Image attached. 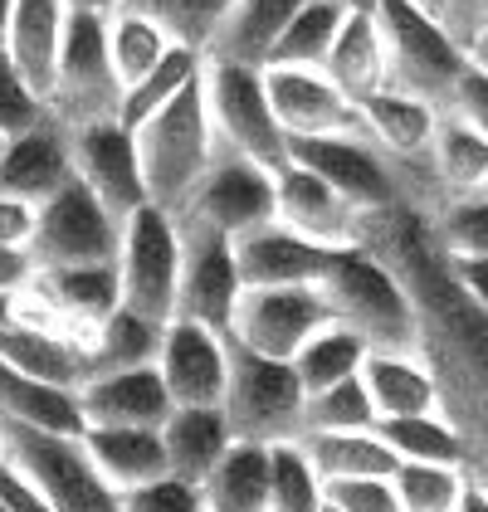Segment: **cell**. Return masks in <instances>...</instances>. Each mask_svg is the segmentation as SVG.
<instances>
[{"mask_svg": "<svg viewBox=\"0 0 488 512\" xmlns=\"http://www.w3.org/2000/svg\"><path fill=\"white\" fill-rule=\"evenodd\" d=\"M362 244L391 259L396 274L406 278L420 317V356L440 381V410L459 434L464 473L488 488V317L464 303L440 244L420 225L410 200L386 215H371Z\"/></svg>", "mask_w": 488, "mask_h": 512, "instance_id": "obj_1", "label": "cell"}, {"mask_svg": "<svg viewBox=\"0 0 488 512\" xmlns=\"http://www.w3.org/2000/svg\"><path fill=\"white\" fill-rule=\"evenodd\" d=\"M323 298L332 322L352 327L366 347H406L420 352V317L406 278L396 274L391 259H381L371 244H347L332 254L323 274Z\"/></svg>", "mask_w": 488, "mask_h": 512, "instance_id": "obj_2", "label": "cell"}, {"mask_svg": "<svg viewBox=\"0 0 488 512\" xmlns=\"http://www.w3.org/2000/svg\"><path fill=\"white\" fill-rule=\"evenodd\" d=\"M132 142H137L147 205H162L166 215H176L181 200L196 191V181L205 176V166L215 157V132H210V118H205L201 74L186 83L171 103H162L147 122H137Z\"/></svg>", "mask_w": 488, "mask_h": 512, "instance_id": "obj_3", "label": "cell"}, {"mask_svg": "<svg viewBox=\"0 0 488 512\" xmlns=\"http://www.w3.org/2000/svg\"><path fill=\"white\" fill-rule=\"evenodd\" d=\"M371 15L386 49V88L425 98L430 108H445L454 79L464 74V49L440 25V15H430L415 0H381Z\"/></svg>", "mask_w": 488, "mask_h": 512, "instance_id": "obj_4", "label": "cell"}, {"mask_svg": "<svg viewBox=\"0 0 488 512\" xmlns=\"http://www.w3.org/2000/svg\"><path fill=\"white\" fill-rule=\"evenodd\" d=\"M118 103H122V83L113 59H108L103 15L69 10L59 59H54V79H49V93H44L49 118L59 127H83V122L118 118Z\"/></svg>", "mask_w": 488, "mask_h": 512, "instance_id": "obj_5", "label": "cell"}, {"mask_svg": "<svg viewBox=\"0 0 488 512\" xmlns=\"http://www.w3.org/2000/svg\"><path fill=\"white\" fill-rule=\"evenodd\" d=\"M0 459L44 493L49 512H122V498L88 464L79 434H49L0 420Z\"/></svg>", "mask_w": 488, "mask_h": 512, "instance_id": "obj_6", "label": "cell"}, {"mask_svg": "<svg viewBox=\"0 0 488 512\" xmlns=\"http://www.w3.org/2000/svg\"><path fill=\"white\" fill-rule=\"evenodd\" d=\"M205 118L215 132V147L240 152L269 171L288 161V132L279 127L269 93H264V69L249 64H201Z\"/></svg>", "mask_w": 488, "mask_h": 512, "instance_id": "obj_7", "label": "cell"}, {"mask_svg": "<svg viewBox=\"0 0 488 512\" xmlns=\"http://www.w3.org/2000/svg\"><path fill=\"white\" fill-rule=\"evenodd\" d=\"M220 410L230 434L249 444H279L303 434V386L293 366L235 342H230V376H225Z\"/></svg>", "mask_w": 488, "mask_h": 512, "instance_id": "obj_8", "label": "cell"}, {"mask_svg": "<svg viewBox=\"0 0 488 512\" xmlns=\"http://www.w3.org/2000/svg\"><path fill=\"white\" fill-rule=\"evenodd\" d=\"M118 303L142 317H176V274H181V230L162 205H137L118 235Z\"/></svg>", "mask_w": 488, "mask_h": 512, "instance_id": "obj_9", "label": "cell"}, {"mask_svg": "<svg viewBox=\"0 0 488 512\" xmlns=\"http://www.w3.org/2000/svg\"><path fill=\"white\" fill-rule=\"evenodd\" d=\"M118 235H122V220L74 176L69 186H59L49 200L35 205L30 259H35V269L113 264L118 259Z\"/></svg>", "mask_w": 488, "mask_h": 512, "instance_id": "obj_10", "label": "cell"}, {"mask_svg": "<svg viewBox=\"0 0 488 512\" xmlns=\"http://www.w3.org/2000/svg\"><path fill=\"white\" fill-rule=\"evenodd\" d=\"M181 225H205L215 235L235 239L264 220H274V171L259 161L215 147V157L196 181V191L181 200V210L171 215Z\"/></svg>", "mask_w": 488, "mask_h": 512, "instance_id": "obj_11", "label": "cell"}, {"mask_svg": "<svg viewBox=\"0 0 488 512\" xmlns=\"http://www.w3.org/2000/svg\"><path fill=\"white\" fill-rule=\"evenodd\" d=\"M332 322L318 283H279V288H240V303L230 317V342L259 356L288 361L318 327Z\"/></svg>", "mask_w": 488, "mask_h": 512, "instance_id": "obj_12", "label": "cell"}, {"mask_svg": "<svg viewBox=\"0 0 488 512\" xmlns=\"http://www.w3.org/2000/svg\"><path fill=\"white\" fill-rule=\"evenodd\" d=\"M288 161L308 166L323 176L337 196H347L362 215H386L396 210L406 191L396 166L381 157L362 132H337V137H288Z\"/></svg>", "mask_w": 488, "mask_h": 512, "instance_id": "obj_13", "label": "cell"}, {"mask_svg": "<svg viewBox=\"0 0 488 512\" xmlns=\"http://www.w3.org/2000/svg\"><path fill=\"white\" fill-rule=\"evenodd\" d=\"M181 274H176V317H191L210 332L230 337V317L240 303V274H235V249L230 239L205 230V225H181Z\"/></svg>", "mask_w": 488, "mask_h": 512, "instance_id": "obj_14", "label": "cell"}, {"mask_svg": "<svg viewBox=\"0 0 488 512\" xmlns=\"http://www.w3.org/2000/svg\"><path fill=\"white\" fill-rule=\"evenodd\" d=\"M357 113H362V137L396 166L406 200H410V181H425V186L435 191L430 142H435L440 108H430L425 98H410L401 88H376L371 98L357 103ZM435 196H440V191H435Z\"/></svg>", "mask_w": 488, "mask_h": 512, "instance_id": "obj_15", "label": "cell"}, {"mask_svg": "<svg viewBox=\"0 0 488 512\" xmlns=\"http://www.w3.org/2000/svg\"><path fill=\"white\" fill-rule=\"evenodd\" d=\"M69 157H74V176L118 220H127L137 205H147L142 166H137V142H132V132L118 118L69 127Z\"/></svg>", "mask_w": 488, "mask_h": 512, "instance_id": "obj_16", "label": "cell"}, {"mask_svg": "<svg viewBox=\"0 0 488 512\" xmlns=\"http://www.w3.org/2000/svg\"><path fill=\"white\" fill-rule=\"evenodd\" d=\"M152 366L171 405H220L225 376H230V337L210 332L191 317H171Z\"/></svg>", "mask_w": 488, "mask_h": 512, "instance_id": "obj_17", "label": "cell"}, {"mask_svg": "<svg viewBox=\"0 0 488 512\" xmlns=\"http://www.w3.org/2000/svg\"><path fill=\"white\" fill-rule=\"evenodd\" d=\"M274 220L298 230V235L332 244V249H347V244H362L366 239V220L347 196H337L323 176H313L308 166L284 161L274 171Z\"/></svg>", "mask_w": 488, "mask_h": 512, "instance_id": "obj_18", "label": "cell"}, {"mask_svg": "<svg viewBox=\"0 0 488 512\" xmlns=\"http://www.w3.org/2000/svg\"><path fill=\"white\" fill-rule=\"evenodd\" d=\"M235 249V274L240 288H279V283H323L327 264H332V244L298 235L279 220H264L254 230L230 239Z\"/></svg>", "mask_w": 488, "mask_h": 512, "instance_id": "obj_19", "label": "cell"}, {"mask_svg": "<svg viewBox=\"0 0 488 512\" xmlns=\"http://www.w3.org/2000/svg\"><path fill=\"white\" fill-rule=\"evenodd\" d=\"M269 108L288 137H337L362 132V113L352 98H342L323 69H264Z\"/></svg>", "mask_w": 488, "mask_h": 512, "instance_id": "obj_20", "label": "cell"}, {"mask_svg": "<svg viewBox=\"0 0 488 512\" xmlns=\"http://www.w3.org/2000/svg\"><path fill=\"white\" fill-rule=\"evenodd\" d=\"M69 181H74L69 127L44 118L30 132H20V137H5V152H0V196L40 205V200H49Z\"/></svg>", "mask_w": 488, "mask_h": 512, "instance_id": "obj_21", "label": "cell"}, {"mask_svg": "<svg viewBox=\"0 0 488 512\" xmlns=\"http://www.w3.org/2000/svg\"><path fill=\"white\" fill-rule=\"evenodd\" d=\"M371 415L376 420H396V415H440V381L430 371V361L406 347H366L357 366Z\"/></svg>", "mask_w": 488, "mask_h": 512, "instance_id": "obj_22", "label": "cell"}, {"mask_svg": "<svg viewBox=\"0 0 488 512\" xmlns=\"http://www.w3.org/2000/svg\"><path fill=\"white\" fill-rule=\"evenodd\" d=\"M74 395H79L83 430L88 425H142V430H162V420L171 415V395H166L157 366L88 376Z\"/></svg>", "mask_w": 488, "mask_h": 512, "instance_id": "obj_23", "label": "cell"}, {"mask_svg": "<svg viewBox=\"0 0 488 512\" xmlns=\"http://www.w3.org/2000/svg\"><path fill=\"white\" fill-rule=\"evenodd\" d=\"M0 361L49 381V386H64V391H79L88 381V337L79 332H64V327H40V322H10L0 317Z\"/></svg>", "mask_w": 488, "mask_h": 512, "instance_id": "obj_24", "label": "cell"}, {"mask_svg": "<svg viewBox=\"0 0 488 512\" xmlns=\"http://www.w3.org/2000/svg\"><path fill=\"white\" fill-rule=\"evenodd\" d=\"M30 293L40 298L54 317H64L74 332L88 337L93 322L118 308V264H59V269H35Z\"/></svg>", "mask_w": 488, "mask_h": 512, "instance_id": "obj_25", "label": "cell"}, {"mask_svg": "<svg viewBox=\"0 0 488 512\" xmlns=\"http://www.w3.org/2000/svg\"><path fill=\"white\" fill-rule=\"evenodd\" d=\"M88 464L98 469V478L127 493V488H142L152 478L166 473V449H162V430H142V425H88L79 434Z\"/></svg>", "mask_w": 488, "mask_h": 512, "instance_id": "obj_26", "label": "cell"}, {"mask_svg": "<svg viewBox=\"0 0 488 512\" xmlns=\"http://www.w3.org/2000/svg\"><path fill=\"white\" fill-rule=\"evenodd\" d=\"M303 0H235L230 15L220 20L215 40L205 44V64H249L264 69L274 44L284 35V25L298 15Z\"/></svg>", "mask_w": 488, "mask_h": 512, "instance_id": "obj_27", "label": "cell"}, {"mask_svg": "<svg viewBox=\"0 0 488 512\" xmlns=\"http://www.w3.org/2000/svg\"><path fill=\"white\" fill-rule=\"evenodd\" d=\"M64 20H69V5H64V0H10L5 59L20 69V79L30 83L40 98L49 93V79H54Z\"/></svg>", "mask_w": 488, "mask_h": 512, "instance_id": "obj_28", "label": "cell"}, {"mask_svg": "<svg viewBox=\"0 0 488 512\" xmlns=\"http://www.w3.org/2000/svg\"><path fill=\"white\" fill-rule=\"evenodd\" d=\"M230 425L220 405H171L162 420V449H166V473L181 483H196L215 469V459L230 449Z\"/></svg>", "mask_w": 488, "mask_h": 512, "instance_id": "obj_29", "label": "cell"}, {"mask_svg": "<svg viewBox=\"0 0 488 512\" xmlns=\"http://www.w3.org/2000/svg\"><path fill=\"white\" fill-rule=\"evenodd\" d=\"M323 74L352 103H362L376 88H386V49H381L376 15H342V25L332 35V49L323 59Z\"/></svg>", "mask_w": 488, "mask_h": 512, "instance_id": "obj_30", "label": "cell"}, {"mask_svg": "<svg viewBox=\"0 0 488 512\" xmlns=\"http://www.w3.org/2000/svg\"><path fill=\"white\" fill-rule=\"evenodd\" d=\"M205 512H269V444L230 439V449L201 478Z\"/></svg>", "mask_w": 488, "mask_h": 512, "instance_id": "obj_31", "label": "cell"}, {"mask_svg": "<svg viewBox=\"0 0 488 512\" xmlns=\"http://www.w3.org/2000/svg\"><path fill=\"white\" fill-rule=\"evenodd\" d=\"M0 420L5 425H25V430H49V434H83L79 395L64 386L35 381L15 366L0 361Z\"/></svg>", "mask_w": 488, "mask_h": 512, "instance_id": "obj_32", "label": "cell"}, {"mask_svg": "<svg viewBox=\"0 0 488 512\" xmlns=\"http://www.w3.org/2000/svg\"><path fill=\"white\" fill-rule=\"evenodd\" d=\"M162 332H166V322L142 317L118 303L103 322L88 327V376L152 366V361H157V347H162Z\"/></svg>", "mask_w": 488, "mask_h": 512, "instance_id": "obj_33", "label": "cell"}, {"mask_svg": "<svg viewBox=\"0 0 488 512\" xmlns=\"http://www.w3.org/2000/svg\"><path fill=\"white\" fill-rule=\"evenodd\" d=\"M430 176H435L440 200L484 191V181H488V137H479L474 127H464L459 118L440 113V122H435V142H430Z\"/></svg>", "mask_w": 488, "mask_h": 512, "instance_id": "obj_34", "label": "cell"}, {"mask_svg": "<svg viewBox=\"0 0 488 512\" xmlns=\"http://www.w3.org/2000/svg\"><path fill=\"white\" fill-rule=\"evenodd\" d=\"M303 454L323 483L332 478H386L396 469V454L376 439V430H327V434H298Z\"/></svg>", "mask_w": 488, "mask_h": 512, "instance_id": "obj_35", "label": "cell"}, {"mask_svg": "<svg viewBox=\"0 0 488 512\" xmlns=\"http://www.w3.org/2000/svg\"><path fill=\"white\" fill-rule=\"evenodd\" d=\"M362 356H366V342L352 332V327L327 322V327H318L298 352L288 356V366H293V376H298L303 395H313V391H323V386H337V381L357 376Z\"/></svg>", "mask_w": 488, "mask_h": 512, "instance_id": "obj_36", "label": "cell"}, {"mask_svg": "<svg viewBox=\"0 0 488 512\" xmlns=\"http://www.w3.org/2000/svg\"><path fill=\"white\" fill-rule=\"evenodd\" d=\"M103 40H108V59H113V69H118L122 88L137 83L166 49H171V35H166L152 15H142V10H132V5H118V10L103 15Z\"/></svg>", "mask_w": 488, "mask_h": 512, "instance_id": "obj_37", "label": "cell"}, {"mask_svg": "<svg viewBox=\"0 0 488 512\" xmlns=\"http://www.w3.org/2000/svg\"><path fill=\"white\" fill-rule=\"evenodd\" d=\"M376 439L396 454V464H459L464 469V449L454 425L440 415H396V420H376Z\"/></svg>", "mask_w": 488, "mask_h": 512, "instance_id": "obj_38", "label": "cell"}, {"mask_svg": "<svg viewBox=\"0 0 488 512\" xmlns=\"http://www.w3.org/2000/svg\"><path fill=\"white\" fill-rule=\"evenodd\" d=\"M201 64H205V59H201V49L171 44V49H166V54L157 59V64H152V69H147V74H142V79H137V83H127V88H122L118 122L127 127V132H132L137 122H147L152 113H157V108H162V103H171V98H176V93H181L186 83H191L196 74H201Z\"/></svg>", "mask_w": 488, "mask_h": 512, "instance_id": "obj_39", "label": "cell"}, {"mask_svg": "<svg viewBox=\"0 0 488 512\" xmlns=\"http://www.w3.org/2000/svg\"><path fill=\"white\" fill-rule=\"evenodd\" d=\"M342 15L347 10H337L332 0H303L298 15L284 25V35H279V44H274V54H269L264 69H323Z\"/></svg>", "mask_w": 488, "mask_h": 512, "instance_id": "obj_40", "label": "cell"}, {"mask_svg": "<svg viewBox=\"0 0 488 512\" xmlns=\"http://www.w3.org/2000/svg\"><path fill=\"white\" fill-rule=\"evenodd\" d=\"M269 512H323V478L298 439L269 444Z\"/></svg>", "mask_w": 488, "mask_h": 512, "instance_id": "obj_41", "label": "cell"}, {"mask_svg": "<svg viewBox=\"0 0 488 512\" xmlns=\"http://www.w3.org/2000/svg\"><path fill=\"white\" fill-rule=\"evenodd\" d=\"M430 235H435L445 259H479V254H488V196L484 191L445 196L435 205Z\"/></svg>", "mask_w": 488, "mask_h": 512, "instance_id": "obj_42", "label": "cell"}, {"mask_svg": "<svg viewBox=\"0 0 488 512\" xmlns=\"http://www.w3.org/2000/svg\"><path fill=\"white\" fill-rule=\"evenodd\" d=\"M464 483H469V473L459 464H396L391 469L401 512H454Z\"/></svg>", "mask_w": 488, "mask_h": 512, "instance_id": "obj_43", "label": "cell"}, {"mask_svg": "<svg viewBox=\"0 0 488 512\" xmlns=\"http://www.w3.org/2000/svg\"><path fill=\"white\" fill-rule=\"evenodd\" d=\"M127 5L152 15L171 35V44H186V49L205 54V44L215 40V30H220V20L230 15L235 0H127Z\"/></svg>", "mask_w": 488, "mask_h": 512, "instance_id": "obj_44", "label": "cell"}, {"mask_svg": "<svg viewBox=\"0 0 488 512\" xmlns=\"http://www.w3.org/2000/svg\"><path fill=\"white\" fill-rule=\"evenodd\" d=\"M376 415H371V400H366L362 381L347 376L337 386L303 395V434H327V430H371Z\"/></svg>", "mask_w": 488, "mask_h": 512, "instance_id": "obj_45", "label": "cell"}, {"mask_svg": "<svg viewBox=\"0 0 488 512\" xmlns=\"http://www.w3.org/2000/svg\"><path fill=\"white\" fill-rule=\"evenodd\" d=\"M44 118H49L44 98L20 79V69L0 54V137H20V132H30V127Z\"/></svg>", "mask_w": 488, "mask_h": 512, "instance_id": "obj_46", "label": "cell"}, {"mask_svg": "<svg viewBox=\"0 0 488 512\" xmlns=\"http://www.w3.org/2000/svg\"><path fill=\"white\" fill-rule=\"evenodd\" d=\"M323 512H401L391 473L386 478H332L323 483Z\"/></svg>", "mask_w": 488, "mask_h": 512, "instance_id": "obj_47", "label": "cell"}, {"mask_svg": "<svg viewBox=\"0 0 488 512\" xmlns=\"http://www.w3.org/2000/svg\"><path fill=\"white\" fill-rule=\"evenodd\" d=\"M118 498H122V512H205L201 488L196 483H181L171 473L142 483V488H127Z\"/></svg>", "mask_w": 488, "mask_h": 512, "instance_id": "obj_48", "label": "cell"}, {"mask_svg": "<svg viewBox=\"0 0 488 512\" xmlns=\"http://www.w3.org/2000/svg\"><path fill=\"white\" fill-rule=\"evenodd\" d=\"M440 113H449V118H459L464 127H474L479 137H488V69H474L464 59V74L454 79Z\"/></svg>", "mask_w": 488, "mask_h": 512, "instance_id": "obj_49", "label": "cell"}, {"mask_svg": "<svg viewBox=\"0 0 488 512\" xmlns=\"http://www.w3.org/2000/svg\"><path fill=\"white\" fill-rule=\"evenodd\" d=\"M440 25H445L449 35L459 40V49H464L474 35H484L488 30V0H445Z\"/></svg>", "mask_w": 488, "mask_h": 512, "instance_id": "obj_50", "label": "cell"}, {"mask_svg": "<svg viewBox=\"0 0 488 512\" xmlns=\"http://www.w3.org/2000/svg\"><path fill=\"white\" fill-rule=\"evenodd\" d=\"M445 269L454 278V288L464 293V303H474L488 317V254H479V259H445Z\"/></svg>", "mask_w": 488, "mask_h": 512, "instance_id": "obj_51", "label": "cell"}, {"mask_svg": "<svg viewBox=\"0 0 488 512\" xmlns=\"http://www.w3.org/2000/svg\"><path fill=\"white\" fill-rule=\"evenodd\" d=\"M0 503H5L10 512H49L44 493L25 478V473L15 469L10 459H0Z\"/></svg>", "mask_w": 488, "mask_h": 512, "instance_id": "obj_52", "label": "cell"}, {"mask_svg": "<svg viewBox=\"0 0 488 512\" xmlns=\"http://www.w3.org/2000/svg\"><path fill=\"white\" fill-rule=\"evenodd\" d=\"M35 235V205L15 196H0V244H15V249H30Z\"/></svg>", "mask_w": 488, "mask_h": 512, "instance_id": "obj_53", "label": "cell"}, {"mask_svg": "<svg viewBox=\"0 0 488 512\" xmlns=\"http://www.w3.org/2000/svg\"><path fill=\"white\" fill-rule=\"evenodd\" d=\"M30 278H35V259H30V249L0 244V298L20 293V288H25Z\"/></svg>", "mask_w": 488, "mask_h": 512, "instance_id": "obj_54", "label": "cell"}, {"mask_svg": "<svg viewBox=\"0 0 488 512\" xmlns=\"http://www.w3.org/2000/svg\"><path fill=\"white\" fill-rule=\"evenodd\" d=\"M454 512H488V488L484 483H464V493H459V503H454Z\"/></svg>", "mask_w": 488, "mask_h": 512, "instance_id": "obj_55", "label": "cell"}, {"mask_svg": "<svg viewBox=\"0 0 488 512\" xmlns=\"http://www.w3.org/2000/svg\"><path fill=\"white\" fill-rule=\"evenodd\" d=\"M464 59H469L474 69H488V30H484V35H474V40L464 44Z\"/></svg>", "mask_w": 488, "mask_h": 512, "instance_id": "obj_56", "label": "cell"}, {"mask_svg": "<svg viewBox=\"0 0 488 512\" xmlns=\"http://www.w3.org/2000/svg\"><path fill=\"white\" fill-rule=\"evenodd\" d=\"M69 10H93V15H108V10H118L127 0H64Z\"/></svg>", "mask_w": 488, "mask_h": 512, "instance_id": "obj_57", "label": "cell"}, {"mask_svg": "<svg viewBox=\"0 0 488 512\" xmlns=\"http://www.w3.org/2000/svg\"><path fill=\"white\" fill-rule=\"evenodd\" d=\"M332 5H337V10H347V15H371L381 0H332Z\"/></svg>", "mask_w": 488, "mask_h": 512, "instance_id": "obj_58", "label": "cell"}, {"mask_svg": "<svg viewBox=\"0 0 488 512\" xmlns=\"http://www.w3.org/2000/svg\"><path fill=\"white\" fill-rule=\"evenodd\" d=\"M5 25H10V0H0V54H5Z\"/></svg>", "mask_w": 488, "mask_h": 512, "instance_id": "obj_59", "label": "cell"}, {"mask_svg": "<svg viewBox=\"0 0 488 512\" xmlns=\"http://www.w3.org/2000/svg\"><path fill=\"white\" fill-rule=\"evenodd\" d=\"M415 5H425L430 15H440V10H445V0H415Z\"/></svg>", "mask_w": 488, "mask_h": 512, "instance_id": "obj_60", "label": "cell"}, {"mask_svg": "<svg viewBox=\"0 0 488 512\" xmlns=\"http://www.w3.org/2000/svg\"><path fill=\"white\" fill-rule=\"evenodd\" d=\"M0 152H5V137H0Z\"/></svg>", "mask_w": 488, "mask_h": 512, "instance_id": "obj_61", "label": "cell"}, {"mask_svg": "<svg viewBox=\"0 0 488 512\" xmlns=\"http://www.w3.org/2000/svg\"><path fill=\"white\" fill-rule=\"evenodd\" d=\"M0 512H10V508H5V503H0Z\"/></svg>", "mask_w": 488, "mask_h": 512, "instance_id": "obj_62", "label": "cell"}, {"mask_svg": "<svg viewBox=\"0 0 488 512\" xmlns=\"http://www.w3.org/2000/svg\"><path fill=\"white\" fill-rule=\"evenodd\" d=\"M484 196H488V181H484Z\"/></svg>", "mask_w": 488, "mask_h": 512, "instance_id": "obj_63", "label": "cell"}]
</instances>
